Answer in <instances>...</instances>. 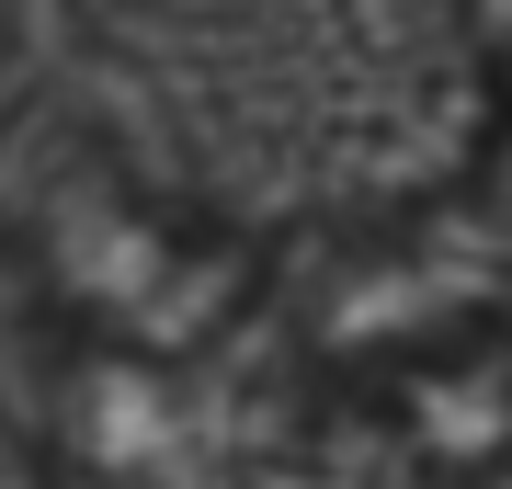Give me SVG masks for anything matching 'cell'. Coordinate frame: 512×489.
Segmentation results:
<instances>
[{
    "label": "cell",
    "instance_id": "obj_2",
    "mask_svg": "<svg viewBox=\"0 0 512 489\" xmlns=\"http://www.w3.org/2000/svg\"><path fill=\"white\" fill-rule=\"evenodd\" d=\"M262 296L296 319V342L342 376H387V364L456 353L490 330L501 296V239H490V182L433 205H399V217H353L330 228L296 273L262 262Z\"/></svg>",
    "mask_w": 512,
    "mask_h": 489
},
{
    "label": "cell",
    "instance_id": "obj_1",
    "mask_svg": "<svg viewBox=\"0 0 512 489\" xmlns=\"http://www.w3.org/2000/svg\"><path fill=\"white\" fill-rule=\"evenodd\" d=\"M0 273L69 353L126 364H194L262 308V251L92 114H23L0 137Z\"/></svg>",
    "mask_w": 512,
    "mask_h": 489
},
{
    "label": "cell",
    "instance_id": "obj_3",
    "mask_svg": "<svg viewBox=\"0 0 512 489\" xmlns=\"http://www.w3.org/2000/svg\"><path fill=\"white\" fill-rule=\"evenodd\" d=\"M456 35H467V57H490V35H501V0H456Z\"/></svg>",
    "mask_w": 512,
    "mask_h": 489
}]
</instances>
